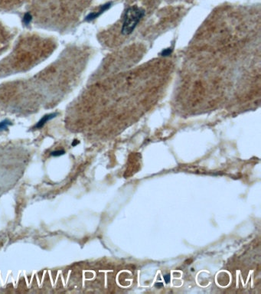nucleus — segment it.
Listing matches in <instances>:
<instances>
[{
	"label": "nucleus",
	"mask_w": 261,
	"mask_h": 294,
	"mask_svg": "<svg viewBox=\"0 0 261 294\" xmlns=\"http://www.w3.org/2000/svg\"><path fill=\"white\" fill-rule=\"evenodd\" d=\"M144 10L136 5L129 7L124 15V22L122 26V34L124 35H130L135 27L137 26L141 19L144 16Z\"/></svg>",
	"instance_id": "nucleus-1"
},
{
	"label": "nucleus",
	"mask_w": 261,
	"mask_h": 294,
	"mask_svg": "<svg viewBox=\"0 0 261 294\" xmlns=\"http://www.w3.org/2000/svg\"><path fill=\"white\" fill-rule=\"evenodd\" d=\"M111 5L112 3H106V4H104V5H101L100 8V9L98 10L97 12H90V14L87 15V16H86V18H85V21H87V22H90V21L94 20L95 19H97V18L99 17L100 15L103 14L105 11H106L107 9H109L110 8V6H111Z\"/></svg>",
	"instance_id": "nucleus-2"
},
{
	"label": "nucleus",
	"mask_w": 261,
	"mask_h": 294,
	"mask_svg": "<svg viewBox=\"0 0 261 294\" xmlns=\"http://www.w3.org/2000/svg\"><path fill=\"white\" fill-rule=\"evenodd\" d=\"M57 115H58V114L55 113H49V114L44 115V116L36 123V125L34 126V129H35V130H37V129H40V128L42 127L48 121L51 120H52L53 118H54Z\"/></svg>",
	"instance_id": "nucleus-3"
},
{
	"label": "nucleus",
	"mask_w": 261,
	"mask_h": 294,
	"mask_svg": "<svg viewBox=\"0 0 261 294\" xmlns=\"http://www.w3.org/2000/svg\"><path fill=\"white\" fill-rule=\"evenodd\" d=\"M32 20V15L29 12H26L25 14L24 15V17L22 19V22L25 25H30L31 22Z\"/></svg>",
	"instance_id": "nucleus-4"
},
{
	"label": "nucleus",
	"mask_w": 261,
	"mask_h": 294,
	"mask_svg": "<svg viewBox=\"0 0 261 294\" xmlns=\"http://www.w3.org/2000/svg\"><path fill=\"white\" fill-rule=\"evenodd\" d=\"M11 124H12L11 122L9 120H5L0 122V130H5V129L8 128V126H9V125H11Z\"/></svg>",
	"instance_id": "nucleus-5"
},
{
	"label": "nucleus",
	"mask_w": 261,
	"mask_h": 294,
	"mask_svg": "<svg viewBox=\"0 0 261 294\" xmlns=\"http://www.w3.org/2000/svg\"><path fill=\"white\" fill-rule=\"evenodd\" d=\"M172 52V48H165L164 50H162V51L161 52V55L164 56V57H166V56L170 55Z\"/></svg>",
	"instance_id": "nucleus-6"
},
{
	"label": "nucleus",
	"mask_w": 261,
	"mask_h": 294,
	"mask_svg": "<svg viewBox=\"0 0 261 294\" xmlns=\"http://www.w3.org/2000/svg\"><path fill=\"white\" fill-rule=\"evenodd\" d=\"M64 153V151L63 150H58V151H55V152H51V155L54 156H61Z\"/></svg>",
	"instance_id": "nucleus-7"
},
{
	"label": "nucleus",
	"mask_w": 261,
	"mask_h": 294,
	"mask_svg": "<svg viewBox=\"0 0 261 294\" xmlns=\"http://www.w3.org/2000/svg\"><path fill=\"white\" fill-rule=\"evenodd\" d=\"M164 279H165V282L169 283V280H170V276L169 274L165 275V276H164Z\"/></svg>",
	"instance_id": "nucleus-8"
},
{
	"label": "nucleus",
	"mask_w": 261,
	"mask_h": 294,
	"mask_svg": "<svg viewBox=\"0 0 261 294\" xmlns=\"http://www.w3.org/2000/svg\"><path fill=\"white\" fill-rule=\"evenodd\" d=\"M155 287H157V288H161L162 287H163V283H156L155 284Z\"/></svg>",
	"instance_id": "nucleus-9"
},
{
	"label": "nucleus",
	"mask_w": 261,
	"mask_h": 294,
	"mask_svg": "<svg viewBox=\"0 0 261 294\" xmlns=\"http://www.w3.org/2000/svg\"><path fill=\"white\" fill-rule=\"evenodd\" d=\"M78 143H79V141H78V140H74V142H72V146H77Z\"/></svg>",
	"instance_id": "nucleus-10"
}]
</instances>
